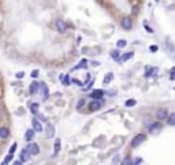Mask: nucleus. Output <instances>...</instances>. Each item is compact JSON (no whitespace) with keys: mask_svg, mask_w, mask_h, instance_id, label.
<instances>
[{"mask_svg":"<svg viewBox=\"0 0 175 165\" xmlns=\"http://www.w3.org/2000/svg\"><path fill=\"white\" fill-rule=\"evenodd\" d=\"M163 130V125H162V123H153V124H151V127H149V132L152 135H157L160 131Z\"/></svg>","mask_w":175,"mask_h":165,"instance_id":"obj_1","label":"nucleus"},{"mask_svg":"<svg viewBox=\"0 0 175 165\" xmlns=\"http://www.w3.org/2000/svg\"><path fill=\"white\" fill-rule=\"evenodd\" d=\"M145 141V135L144 134H138L137 137H134V139H133V142H131V146L133 147H137L139 146L141 143Z\"/></svg>","mask_w":175,"mask_h":165,"instance_id":"obj_2","label":"nucleus"},{"mask_svg":"<svg viewBox=\"0 0 175 165\" xmlns=\"http://www.w3.org/2000/svg\"><path fill=\"white\" fill-rule=\"evenodd\" d=\"M55 26H56V30L60 31V33H64V31L67 30V25L64 23V21H63V19H58V21H56V23H55Z\"/></svg>","mask_w":175,"mask_h":165,"instance_id":"obj_3","label":"nucleus"},{"mask_svg":"<svg viewBox=\"0 0 175 165\" xmlns=\"http://www.w3.org/2000/svg\"><path fill=\"white\" fill-rule=\"evenodd\" d=\"M27 150H29V153H30L31 156H36V154L40 153V147H38L37 143H30V145L27 146Z\"/></svg>","mask_w":175,"mask_h":165,"instance_id":"obj_4","label":"nucleus"},{"mask_svg":"<svg viewBox=\"0 0 175 165\" xmlns=\"http://www.w3.org/2000/svg\"><path fill=\"white\" fill-rule=\"evenodd\" d=\"M122 27L123 29H126V30H130L131 27H133V21H131L130 18H123L122 19V22H121Z\"/></svg>","mask_w":175,"mask_h":165,"instance_id":"obj_5","label":"nucleus"},{"mask_svg":"<svg viewBox=\"0 0 175 165\" xmlns=\"http://www.w3.org/2000/svg\"><path fill=\"white\" fill-rule=\"evenodd\" d=\"M101 105H103V104H101V101H99V100H94V101H92V103H90V105H89V109L92 112H94V111H99L100 108H101Z\"/></svg>","mask_w":175,"mask_h":165,"instance_id":"obj_6","label":"nucleus"},{"mask_svg":"<svg viewBox=\"0 0 175 165\" xmlns=\"http://www.w3.org/2000/svg\"><path fill=\"white\" fill-rule=\"evenodd\" d=\"M156 116L159 120H164V119H167L168 117V112L166 111V109H159L156 113Z\"/></svg>","mask_w":175,"mask_h":165,"instance_id":"obj_7","label":"nucleus"},{"mask_svg":"<svg viewBox=\"0 0 175 165\" xmlns=\"http://www.w3.org/2000/svg\"><path fill=\"white\" fill-rule=\"evenodd\" d=\"M104 96V93H103V90H93L92 93H90V96L89 97H92L93 100H100V98Z\"/></svg>","mask_w":175,"mask_h":165,"instance_id":"obj_8","label":"nucleus"},{"mask_svg":"<svg viewBox=\"0 0 175 165\" xmlns=\"http://www.w3.org/2000/svg\"><path fill=\"white\" fill-rule=\"evenodd\" d=\"M31 154L29 153V150H27V147L25 149V150H22V153H21V161L22 162H26L27 160H29V157H30Z\"/></svg>","mask_w":175,"mask_h":165,"instance_id":"obj_9","label":"nucleus"},{"mask_svg":"<svg viewBox=\"0 0 175 165\" xmlns=\"http://www.w3.org/2000/svg\"><path fill=\"white\" fill-rule=\"evenodd\" d=\"M31 124H33L34 131H37V132H41V131H43V125H41V123L37 120V119H34V120L31 121Z\"/></svg>","mask_w":175,"mask_h":165,"instance_id":"obj_10","label":"nucleus"},{"mask_svg":"<svg viewBox=\"0 0 175 165\" xmlns=\"http://www.w3.org/2000/svg\"><path fill=\"white\" fill-rule=\"evenodd\" d=\"M40 89H41V93H43V100H47L48 98V87L45 83H40Z\"/></svg>","mask_w":175,"mask_h":165,"instance_id":"obj_11","label":"nucleus"},{"mask_svg":"<svg viewBox=\"0 0 175 165\" xmlns=\"http://www.w3.org/2000/svg\"><path fill=\"white\" fill-rule=\"evenodd\" d=\"M8 134H10V131L7 127H1V128H0V138L1 139H6L8 137Z\"/></svg>","mask_w":175,"mask_h":165,"instance_id":"obj_12","label":"nucleus"},{"mask_svg":"<svg viewBox=\"0 0 175 165\" xmlns=\"http://www.w3.org/2000/svg\"><path fill=\"white\" fill-rule=\"evenodd\" d=\"M112 79H114V74H112V72H108L107 75L104 76L103 83H104V85H108V83H109V82H111Z\"/></svg>","mask_w":175,"mask_h":165,"instance_id":"obj_13","label":"nucleus"},{"mask_svg":"<svg viewBox=\"0 0 175 165\" xmlns=\"http://www.w3.org/2000/svg\"><path fill=\"white\" fill-rule=\"evenodd\" d=\"M55 134V128L52 124H48L47 125V135H48V138H52Z\"/></svg>","mask_w":175,"mask_h":165,"instance_id":"obj_14","label":"nucleus"},{"mask_svg":"<svg viewBox=\"0 0 175 165\" xmlns=\"http://www.w3.org/2000/svg\"><path fill=\"white\" fill-rule=\"evenodd\" d=\"M60 147H62V142H60V139H56V141H55V152H54L55 156H56V154H59V152H60Z\"/></svg>","mask_w":175,"mask_h":165,"instance_id":"obj_15","label":"nucleus"},{"mask_svg":"<svg viewBox=\"0 0 175 165\" xmlns=\"http://www.w3.org/2000/svg\"><path fill=\"white\" fill-rule=\"evenodd\" d=\"M33 138H34V131L33 130H27L26 132H25V139L26 141H31Z\"/></svg>","mask_w":175,"mask_h":165,"instance_id":"obj_16","label":"nucleus"},{"mask_svg":"<svg viewBox=\"0 0 175 165\" xmlns=\"http://www.w3.org/2000/svg\"><path fill=\"white\" fill-rule=\"evenodd\" d=\"M38 89H40V85H38L37 82H33V83L30 85V93L31 94L37 93V92H38Z\"/></svg>","mask_w":175,"mask_h":165,"instance_id":"obj_17","label":"nucleus"},{"mask_svg":"<svg viewBox=\"0 0 175 165\" xmlns=\"http://www.w3.org/2000/svg\"><path fill=\"white\" fill-rule=\"evenodd\" d=\"M133 52H129V53H125L123 56H122L121 59H119V62H126V60H129V59H131L133 58Z\"/></svg>","mask_w":175,"mask_h":165,"instance_id":"obj_18","label":"nucleus"},{"mask_svg":"<svg viewBox=\"0 0 175 165\" xmlns=\"http://www.w3.org/2000/svg\"><path fill=\"white\" fill-rule=\"evenodd\" d=\"M156 72H157V68H156V67L146 68V74H145V76H152V75H155Z\"/></svg>","mask_w":175,"mask_h":165,"instance_id":"obj_19","label":"nucleus"},{"mask_svg":"<svg viewBox=\"0 0 175 165\" xmlns=\"http://www.w3.org/2000/svg\"><path fill=\"white\" fill-rule=\"evenodd\" d=\"M167 123L170 125H175V113H171L170 116L167 117Z\"/></svg>","mask_w":175,"mask_h":165,"instance_id":"obj_20","label":"nucleus"},{"mask_svg":"<svg viewBox=\"0 0 175 165\" xmlns=\"http://www.w3.org/2000/svg\"><path fill=\"white\" fill-rule=\"evenodd\" d=\"M86 66H88V62L84 59V60H82V62L79 63L78 66H75V70H78V68H86Z\"/></svg>","mask_w":175,"mask_h":165,"instance_id":"obj_21","label":"nucleus"},{"mask_svg":"<svg viewBox=\"0 0 175 165\" xmlns=\"http://www.w3.org/2000/svg\"><path fill=\"white\" fill-rule=\"evenodd\" d=\"M38 107H40V105H38V104H37V103L31 104V107H30V111L33 112V113H37V112H38Z\"/></svg>","mask_w":175,"mask_h":165,"instance_id":"obj_22","label":"nucleus"},{"mask_svg":"<svg viewBox=\"0 0 175 165\" xmlns=\"http://www.w3.org/2000/svg\"><path fill=\"white\" fill-rule=\"evenodd\" d=\"M111 58L112 59H115V60H119V51H112V52H111Z\"/></svg>","mask_w":175,"mask_h":165,"instance_id":"obj_23","label":"nucleus"},{"mask_svg":"<svg viewBox=\"0 0 175 165\" xmlns=\"http://www.w3.org/2000/svg\"><path fill=\"white\" fill-rule=\"evenodd\" d=\"M4 117H6V109L3 108V105L0 104V120H1V119H4Z\"/></svg>","mask_w":175,"mask_h":165,"instance_id":"obj_24","label":"nucleus"},{"mask_svg":"<svg viewBox=\"0 0 175 165\" xmlns=\"http://www.w3.org/2000/svg\"><path fill=\"white\" fill-rule=\"evenodd\" d=\"M125 105H126V107H134V105H135V100H133V98H131V100H127V101L125 103Z\"/></svg>","mask_w":175,"mask_h":165,"instance_id":"obj_25","label":"nucleus"},{"mask_svg":"<svg viewBox=\"0 0 175 165\" xmlns=\"http://www.w3.org/2000/svg\"><path fill=\"white\" fill-rule=\"evenodd\" d=\"M11 160H13V154H11V153H10L8 156H7V157H6V158H4V161H3V162H1V164H3V165L8 164V162H10V161H11Z\"/></svg>","mask_w":175,"mask_h":165,"instance_id":"obj_26","label":"nucleus"},{"mask_svg":"<svg viewBox=\"0 0 175 165\" xmlns=\"http://www.w3.org/2000/svg\"><path fill=\"white\" fill-rule=\"evenodd\" d=\"M17 147H18V143H17V142L13 143V145H11V147H10V153H11V154H14V153H15V150H17Z\"/></svg>","mask_w":175,"mask_h":165,"instance_id":"obj_27","label":"nucleus"},{"mask_svg":"<svg viewBox=\"0 0 175 165\" xmlns=\"http://www.w3.org/2000/svg\"><path fill=\"white\" fill-rule=\"evenodd\" d=\"M84 105H85V100H79V101H78V104H77V109L79 111V109H81Z\"/></svg>","mask_w":175,"mask_h":165,"instance_id":"obj_28","label":"nucleus"},{"mask_svg":"<svg viewBox=\"0 0 175 165\" xmlns=\"http://www.w3.org/2000/svg\"><path fill=\"white\" fill-rule=\"evenodd\" d=\"M63 85H64V86L70 85V78H68V75H66L64 78H63Z\"/></svg>","mask_w":175,"mask_h":165,"instance_id":"obj_29","label":"nucleus"},{"mask_svg":"<svg viewBox=\"0 0 175 165\" xmlns=\"http://www.w3.org/2000/svg\"><path fill=\"white\" fill-rule=\"evenodd\" d=\"M126 44H127V42H126L125 40H119L118 41V48H123V46H126Z\"/></svg>","mask_w":175,"mask_h":165,"instance_id":"obj_30","label":"nucleus"},{"mask_svg":"<svg viewBox=\"0 0 175 165\" xmlns=\"http://www.w3.org/2000/svg\"><path fill=\"white\" fill-rule=\"evenodd\" d=\"M122 164H125V165L127 164V165H129V164H133V161H131L130 158H126L125 161H122Z\"/></svg>","mask_w":175,"mask_h":165,"instance_id":"obj_31","label":"nucleus"},{"mask_svg":"<svg viewBox=\"0 0 175 165\" xmlns=\"http://www.w3.org/2000/svg\"><path fill=\"white\" fill-rule=\"evenodd\" d=\"M145 30L148 31V33H151V34H152V33H153V30H152V27H149L148 25H145Z\"/></svg>","mask_w":175,"mask_h":165,"instance_id":"obj_32","label":"nucleus"},{"mask_svg":"<svg viewBox=\"0 0 175 165\" xmlns=\"http://www.w3.org/2000/svg\"><path fill=\"white\" fill-rule=\"evenodd\" d=\"M31 76H33V78H37V76H38V71H37V70H34V71L31 72Z\"/></svg>","mask_w":175,"mask_h":165,"instance_id":"obj_33","label":"nucleus"},{"mask_svg":"<svg viewBox=\"0 0 175 165\" xmlns=\"http://www.w3.org/2000/svg\"><path fill=\"white\" fill-rule=\"evenodd\" d=\"M71 82H74V83H77V85H79V86L82 85V82H79L78 79H71Z\"/></svg>","mask_w":175,"mask_h":165,"instance_id":"obj_34","label":"nucleus"},{"mask_svg":"<svg viewBox=\"0 0 175 165\" xmlns=\"http://www.w3.org/2000/svg\"><path fill=\"white\" fill-rule=\"evenodd\" d=\"M141 161H142L141 158H135V160L133 161V164H141Z\"/></svg>","mask_w":175,"mask_h":165,"instance_id":"obj_35","label":"nucleus"},{"mask_svg":"<svg viewBox=\"0 0 175 165\" xmlns=\"http://www.w3.org/2000/svg\"><path fill=\"white\" fill-rule=\"evenodd\" d=\"M151 51H152V52H156V51H157V46H156V45H152V46H151Z\"/></svg>","mask_w":175,"mask_h":165,"instance_id":"obj_36","label":"nucleus"},{"mask_svg":"<svg viewBox=\"0 0 175 165\" xmlns=\"http://www.w3.org/2000/svg\"><path fill=\"white\" fill-rule=\"evenodd\" d=\"M17 76H18V78H23V72H18V74H17Z\"/></svg>","mask_w":175,"mask_h":165,"instance_id":"obj_37","label":"nucleus"},{"mask_svg":"<svg viewBox=\"0 0 175 165\" xmlns=\"http://www.w3.org/2000/svg\"><path fill=\"white\" fill-rule=\"evenodd\" d=\"M156 1H159V0H156Z\"/></svg>","mask_w":175,"mask_h":165,"instance_id":"obj_38","label":"nucleus"}]
</instances>
